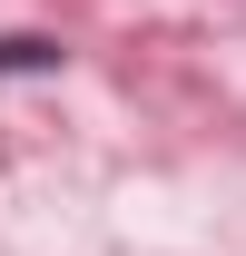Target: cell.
<instances>
[{
  "label": "cell",
  "mask_w": 246,
  "mask_h": 256,
  "mask_svg": "<svg viewBox=\"0 0 246 256\" xmlns=\"http://www.w3.org/2000/svg\"><path fill=\"white\" fill-rule=\"evenodd\" d=\"M0 69H60V40H0Z\"/></svg>",
  "instance_id": "obj_1"
}]
</instances>
